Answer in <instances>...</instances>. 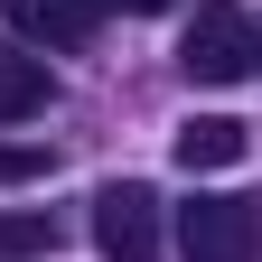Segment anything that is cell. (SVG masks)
I'll return each instance as SVG.
<instances>
[{
  "label": "cell",
  "instance_id": "obj_1",
  "mask_svg": "<svg viewBox=\"0 0 262 262\" xmlns=\"http://www.w3.org/2000/svg\"><path fill=\"white\" fill-rule=\"evenodd\" d=\"M178 253L187 262H253L262 253V196H187L178 206Z\"/></svg>",
  "mask_w": 262,
  "mask_h": 262
},
{
  "label": "cell",
  "instance_id": "obj_2",
  "mask_svg": "<svg viewBox=\"0 0 262 262\" xmlns=\"http://www.w3.org/2000/svg\"><path fill=\"white\" fill-rule=\"evenodd\" d=\"M178 66H187L196 84L253 75V19L234 10V0H196V19H187V38H178Z\"/></svg>",
  "mask_w": 262,
  "mask_h": 262
},
{
  "label": "cell",
  "instance_id": "obj_3",
  "mask_svg": "<svg viewBox=\"0 0 262 262\" xmlns=\"http://www.w3.org/2000/svg\"><path fill=\"white\" fill-rule=\"evenodd\" d=\"M94 244H103L113 262H159V187L113 178L103 196H94Z\"/></svg>",
  "mask_w": 262,
  "mask_h": 262
},
{
  "label": "cell",
  "instance_id": "obj_4",
  "mask_svg": "<svg viewBox=\"0 0 262 262\" xmlns=\"http://www.w3.org/2000/svg\"><path fill=\"white\" fill-rule=\"evenodd\" d=\"M0 10H10V28H19V38L75 47V38H94V28H103V10H113V0H0Z\"/></svg>",
  "mask_w": 262,
  "mask_h": 262
},
{
  "label": "cell",
  "instance_id": "obj_5",
  "mask_svg": "<svg viewBox=\"0 0 262 262\" xmlns=\"http://www.w3.org/2000/svg\"><path fill=\"white\" fill-rule=\"evenodd\" d=\"M47 94H56L47 56H28L19 38H0V122H28V113H47Z\"/></svg>",
  "mask_w": 262,
  "mask_h": 262
},
{
  "label": "cell",
  "instance_id": "obj_6",
  "mask_svg": "<svg viewBox=\"0 0 262 262\" xmlns=\"http://www.w3.org/2000/svg\"><path fill=\"white\" fill-rule=\"evenodd\" d=\"M234 159H244V122H234V113L178 122V169H234Z\"/></svg>",
  "mask_w": 262,
  "mask_h": 262
},
{
  "label": "cell",
  "instance_id": "obj_7",
  "mask_svg": "<svg viewBox=\"0 0 262 262\" xmlns=\"http://www.w3.org/2000/svg\"><path fill=\"white\" fill-rule=\"evenodd\" d=\"M47 215H0V262H28V253H47Z\"/></svg>",
  "mask_w": 262,
  "mask_h": 262
},
{
  "label": "cell",
  "instance_id": "obj_8",
  "mask_svg": "<svg viewBox=\"0 0 262 262\" xmlns=\"http://www.w3.org/2000/svg\"><path fill=\"white\" fill-rule=\"evenodd\" d=\"M19 178H47V150L38 141H0V187H19Z\"/></svg>",
  "mask_w": 262,
  "mask_h": 262
},
{
  "label": "cell",
  "instance_id": "obj_9",
  "mask_svg": "<svg viewBox=\"0 0 262 262\" xmlns=\"http://www.w3.org/2000/svg\"><path fill=\"white\" fill-rule=\"evenodd\" d=\"M113 10H141V19H150V10H178V0H113Z\"/></svg>",
  "mask_w": 262,
  "mask_h": 262
},
{
  "label": "cell",
  "instance_id": "obj_10",
  "mask_svg": "<svg viewBox=\"0 0 262 262\" xmlns=\"http://www.w3.org/2000/svg\"><path fill=\"white\" fill-rule=\"evenodd\" d=\"M253 66H262V19H253Z\"/></svg>",
  "mask_w": 262,
  "mask_h": 262
}]
</instances>
